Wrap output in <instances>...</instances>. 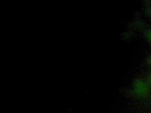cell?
I'll return each mask as SVG.
<instances>
[{"instance_id":"obj_1","label":"cell","mask_w":151,"mask_h":113,"mask_svg":"<svg viewBox=\"0 0 151 113\" xmlns=\"http://www.w3.org/2000/svg\"><path fill=\"white\" fill-rule=\"evenodd\" d=\"M134 87L136 92L141 96L146 97L150 94V86L146 81L141 79H137L135 81Z\"/></svg>"},{"instance_id":"obj_2","label":"cell","mask_w":151,"mask_h":113,"mask_svg":"<svg viewBox=\"0 0 151 113\" xmlns=\"http://www.w3.org/2000/svg\"><path fill=\"white\" fill-rule=\"evenodd\" d=\"M145 37L147 39V41L151 44V29H147L145 32Z\"/></svg>"},{"instance_id":"obj_3","label":"cell","mask_w":151,"mask_h":113,"mask_svg":"<svg viewBox=\"0 0 151 113\" xmlns=\"http://www.w3.org/2000/svg\"><path fill=\"white\" fill-rule=\"evenodd\" d=\"M146 82L151 87V72H150L146 77Z\"/></svg>"},{"instance_id":"obj_4","label":"cell","mask_w":151,"mask_h":113,"mask_svg":"<svg viewBox=\"0 0 151 113\" xmlns=\"http://www.w3.org/2000/svg\"><path fill=\"white\" fill-rule=\"evenodd\" d=\"M146 63H147V65L151 68V55H150L149 56H147V58L146 59Z\"/></svg>"}]
</instances>
